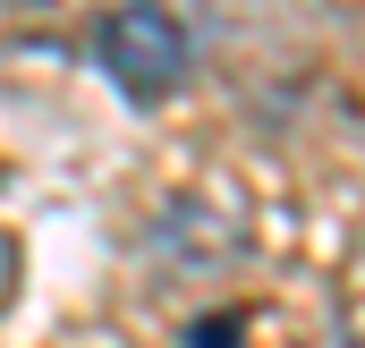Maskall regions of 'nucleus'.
<instances>
[{
  "label": "nucleus",
  "instance_id": "obj_1",
  "mask_svg": "<svg viewBox=\"0 0 365 348\" xmlns=\"http://www.w3.org/2000/svg\"><path fill=\"white\" fill-rule=\"evenodd\" d=\"M93 60L110 68L119 93L162 102V93H179L195 43H187V26L162 9V0H119V9H102V26H93Z\"/></svg>",
  "mask_w": 365,
  "mask_h": 348
}]
</instances>
